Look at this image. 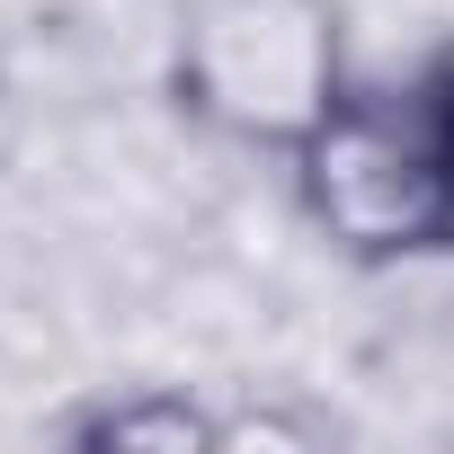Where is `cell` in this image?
<instances>
[{"mask_svg":"<svg viewBox=\"0 0 454 454\" xmlns=\"http://www.w3.org/2000/svg\"><path fill=\"white\" fill-rule=\"evenodd\" d=\"M303 223L348 268L454 259V125L419 72L348 81L339 107L286 160Z\"/></svg>","mask_w":454,"mask_h":454,"instance_id":"obj_1","label":"cell"},{"mask_svg":"<svg viewBox=\"0 0 454 454\" xmlns=\"http://www.w3.org/2000/svg\"><path fill=\"white\" fill-rule=\"evenodd\" d=\"M348 81L339 0H187L169 27V107L223 152L294 160Z\"/></svg>","mask_w":454,"mask_h":454,"instance_id":"obj_2","label":"cell"},{"mask_svg":"<svg viewBox=\"0 0 454 454\" xmlns=\"http://www.w3.org/2000/svg\"><path fill=\"white\" fill-rule=\"evenodd\" d=\"M232 427H241V401H205L187 383H125V392H98V401L54 419V436L90 445V454H107V445H169V454L214 445V454H232Z\"/></svg>","mask_w":454,"mask_h":454,"instance_id":"obj_3","label":"cell"},{"mask_svg":"<svg viewBox=\"0 0 454 454\" xmlns=\"http://www.w3.org/2000/svg\"><path fill=\"white\" fill-rule=\"evenodd\" d=\"M410 72H419V81H427V90H436V107H445V125H454V36H445V45H436V54H419V63H410Z\"/></svg>","mask_w":454,"mask_h":454,"instance_id":"obj_4","label":"cell"}]
</instances>
